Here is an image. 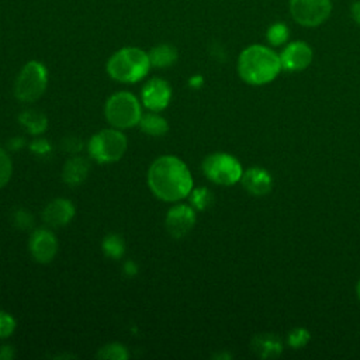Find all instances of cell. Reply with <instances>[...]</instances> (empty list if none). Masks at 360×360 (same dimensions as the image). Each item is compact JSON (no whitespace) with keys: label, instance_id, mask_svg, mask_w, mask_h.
<instances>
[{"label":"cell","instance_id":"30bf717a","mask_svg":"<svg viewBox=\"0 0 360 360\" xmlns=\"http://www.w3.org/2000/svg\"><path fill=\"white\" fill-rule=\"evenodd\" d=\"M172 97V89L163 79L153 77L148 80L142 89V101L150 111H160L166 108Z\"/></svg>","mask_w":360,"mask_h":360},{"label":"cell","instance_id":"8fae6325","mask_svg":"<svg viewBox=\"0 0 360 360\" xmlns=\"http://www.w3.org/2000/svg\"><path fill=\"white\" fill-rule=\"evenodd\" d=\"M195 224V212L186 204L174 205L166 215V228L173 238H183Z\"/></svg>","mask_w":360,"mask_h":360},{"label":"cell","instance_id":"cb8c5ba5","mask_svg":"<svg viewBox=\"0 0 360 360\" xmlns=\"http://www.w3.org/2000/svg\"><path fill=\"white\" fill-rule=\"evenodd\" d=\"M11 169L13 166L7 152L3 148H0V188L8 183L11 176Z\"/></svg>","mask_w":360,"mask_h":360},{"label":"cell","instance_id":"9c48e42d","mask_svg":"<svg viewBox=\"0 0 360 360\" xmlns=\"http://www.w3.org/2000/svg\"><path fill=\"white\" fill-rule=\"evenodd\" d=\"M278 55L281 69L285 72L305 70L314 59V51L309 44L300 39L287 42Z\"/></svg>","mask_w":360,"mask_h":360},{"label":"cell","instance_id":"d4e9b609","mask_svg":"<svg viewBox=\"0 0 360 360\" xmlns=\"http://www.w3.org/2000/svg\"><path fill=\"white\" fill-rule=\"evenodd\" d=\"M287 340H288V345L291 347L298 349V347H302V346H305L308 343L309 333L304 328H297V329H294V330H291L288 333V339Z\"/></svg>","mask_w":360,"mask_h":360},{"label":"cell","instance_id":"d6986e66","mask_svg":"<svg viewBox=\"0 0 360 360\" xmlns=\"http://www.w3.org/2000/svg\"><path fill=\"white\" fill-rule=\"evenodd\" d=\"M141 129L152 136H162L167 132V121L158 114H145L139 121Z\"/></svg>","mask_w":360,"mask_h":360},{"label":"cell","instance_id":"ac0fdd59","mask_svg":"<svg viewBox=\"0 0 360 360\" xmlns=\"http://www.w3.org/2000/svg\"><path fill=\"white\" fill-rule=\"evenodd\" d=\"M18 121L30 134H41L46 129V117L37 110H25L18 115Z\"/></svg>","mask_w":360,"mask_h":360},{"label":"cell","instance_id":"ba28073f","mask_svg":"<svg viewBox=\"0 0 360 360\" xmlns=\"http://www.w3.org/2000/svg\"><path fill=\"white\" fill-rule=\"evenodd\" d=\"M332 0H288L291 18L304 28H316L326 22L332 14Z\"/></svg>","mask_w":360,"mask_h":360},{"label":"cell","instance_id":"4316f807","mask_svg":"<svg viewBox=\"0 0 360 360\" xmlns=\"http://www.w3.org/2000/svg\"><path fill=\"white\" fill-rule=\"evenodd\" d=\"M349 11H350V17L354 21V24H357L360 27V0H354L350 4Z\"/></svg>","mask_w":360,"mask_h":360},{"label":"cell","instance_id":"8992f818","mask_svg":"<svg viewBox=\"0 0 360 360\" xmlns=\"http://www.w3.org/2000/svg\"><path fill=\"white\" fill-rule=\"evenodd\" d=\"M89 155L98 163L120 160L127 150V138L118 129H103L89 141Z\"/></svg>","mask_w":360,"mask_h":360},{"label":"cell","instance_id":"83f0119b","mask_svg":"<svg viewBox=\"0 0 360 360\" xmlns=\"http://www.w3.org/2000/svg\"><path fill=\"white\" fill-rule=\"evenodd\" d=\"M31 149L38 152V153H42V152H46L49 150V145L45 142V141H37L31 145Z\"/></svg>","mask_w":360,"mask_h":360},{"label":"cell","instance_id":"9a60e30c","mask_svg":"<svg viewBox=\"0 0 360 360\" xmlns=\"http://www.w3.org/2000/svg\"><path fill=\"white\" fill-rule=\"evenodd\" d=\"M252 352L262 359H273L281 354L283 345L278 336L273 333H260L250 340Z\"/></svg>","mask_w":360,"mask_h":360},{"label":"cell","instance_id":"7c38bea8","mask_svg":"<svg viewBox=\"0 0 360 360\" xmlns=\"http://www.w3.org/2000/svg\"><path fill=\"white\" fill-rule=\"evenodd\" d=\"M28 249L37 262L49 263L55 257L58 242L52 232L46 229H37L28 240Z\"/></svg>","mask_w":360,"mask_h":360},{"label":"cell","instance_id":"44dd1931","mask_svg":"<svg viewBox=\"0 0 360 360\" xmlns=\"http://www.w3.org/2000/svg\"><path fill=\"white\" fill-rule=\"evenodd\" d=\"M124 240L121 239L120 235H108L103 240V250L104 255L111 257V259H118L124 253Z\"/></svg>","mask_w":360,"mask_h":360},{"label":"cell","instance_id":"7a4b0ae2","mask_svg":"<svg viewBox=\"0 0 360 360\" xmlns=\"http://www.w3.org/2000/svg\"><path fill=\"white\" fill-rule=\"evenodd\" d=\"M239 77L252 86H263L273 82L281 69L280 55L270 46L252 44L238 56L236 63Z\"/></svg>","mask_w":360,"mask_h":360},{"label":"cell","instance_id":"7402d4cb","mask_svg":"<svg viewBox=\"0 0 360 360\" xmlns=\"http://www.w3.org/2000/svg\"><path fill=\"white\" fill-rule=\"evenodd\" d=\"M128 352L127 349L120 345V343H110L105 345L104 347H101L97 352V357L98 359H110V360H125L128 359Z\"/></svg>","mask_w":360,"mask_h":360},{"label":"cell","instance_id":"5b68a950","mask_svg":"<svg viewBox=\"0 0 360 360\" xmlns=\"http://www.w3.org/2000/svg\"><path fill=\"white\" fill-rule=\"evenodd\" d=\"M107 121L114 128H131L139 124L142 111L136 97L128 91L112 94L104 107Z\"/></svg>","mask_w":360,"mask_h":360},{"label":"cell","instance_id":"3957f363","mask_svg":"<svg viewBox=\"0 0 360 360\" xmlns=\"http://www.w3.org/2000/svg\"><path fill=\"white\" fill-rule=\"evenodd\" d=\"M150 66L148 52L135 46H127L110 56L107 72L117 82L135 83L148 75Z\"/></svg>","mask_w":360,"mask_h":360},{"label":"cell","instance_id":"ffe728a7","mask_svg":"<svg viewBox=\"0 0 360 360\" xmlns=\"http://www.w3.org/2000/svg\"><path fill=\"white\" fill-rule=\"evenodd\" d=\"M290 39V28L283 21L271 22L266 30V41L270 46L285 45Z\"/></svg>","mask_w":360,"mask_h":360},{"label":"cell","instance_id":"484cf974","mask_svg":"<svg viewBox=\"0 0 360 360\" xmlns=\"http://www.w3.org/2000/svg\"><path fill=\"white\" fill-rule=\"evenodd\" d=\"M15 329V319L4 312V311H0V339H4L7 336H10Z\"/></svg>","mask_w":360,"mask_h":360},{"label":"cell","instance_id":"f1b7e54d","mask_svg":"<svg viewBox=\"0 0 360 360\" xmlns=\"http://www.w3.org/2000/svg\"><path fill=\"white\" fill-rule=\"evenodd\" d=\"M356 294H357V298L360 300V278L357 281V285H356Z\"/></svg>","mask_w":360,"mask_h":360},{"label":"cell","instance_id":"6da1fadb","mask_svg":"<svg viewBox=\"0 0 360 360\" xmlns=\"http://www.w3.org/2000/svg\"><path fill=\"white\" fill-rule=\"evenodd\" d=\"M148 184L152 193L163 201H179L193 190L188 167L176 156H160L149 167Z\"/></svg>","mask_w":360,"mask_h":360},{"label":"cell","instance_id":"2e32d148","mask_svg":"<svg viewBox=\"0 0 360 360\" xmlns=\"http://www.w3.org/2000/svg\"><path fill=\"white\" fill-rule=\"evenodd\" d=\"M89 173V162L83 158H70L63 167V180L70 186L83 183Z\"/></svg>","mask_w":360,"mask_h":360},{"label":"cell","instance_id":"4fadbf2b","mask_svg":"<svg viewBox=\"0 0 360 360\" xmlns=\"http://www.w3.org/2000/svg\"><path fill=\"white\" fill-rule=\"evenodd\" d=\"M240 183L243 188L253 195H264L271 190V176L262 167H250L242 173Z\"/></svg>","mask_w":360,"mask_h":360},{"label":"cell","instance_id":"5bb4252c","mask_svg":"<svg viewBox=\"0 0 360 360\" xmlns=\"http://www.w3.org/2000/svg\"><path fill=\"white\" fill-rule=\"evenodd\" d=\"M73 215H75L73 204L66 198H56L45 207L42 218L48 225L63 226L70 222Z\"/></svg>","mask_w":360,"mask_h":360},{"label":"cell","instance_id":"277c9868","mask_svg":"<svg viewBox=\"0 0 360 360\" xmlns=\"http://www.w3.org/2000/svg\"><path fill=\"white\" fill-rule=\"evenodd\" d=\"M48 84V70L38 60L27 62L14 83V96L22 103L38 100Z\"/></svg>","mask_w":360,"mask_h":360},{"label":"cell","instance_id":"e0dca14e","mask_svg":"<svg viewBox=\"0 0 360 360\" xmlns=\"http://www.w3.org/2000/svg\"><path fill=\"white\" fill-rule=\"evenodd\" d=\"M150 65L155 68H169L177 60V49L170 44H159L149 52Z\"/></svg>","mask_w":360,"mask_h":360},{"label":"cell","instance_id":"603a6c76","mask_svg":"<svg viewBox=\"0 0 360 360\" xmlns=\"http://www.w3.org/2000/svg\"><path fill=\"white\" fill-rule=\"evenodd\" d=\"M190 201H191L194 208H197V210H207L212 204L214 197H212V194L210 193L208 188L200 187V188L191 190Z\"/></svg>","mask_w":360,"mask_h":360},{"label":"cell","instance_id":"52a82bcc","mask_svg":"<svg viewBox=\"0 0 360 360\" xmlns=\"http://www.w3.org/2000/svg\"><path fill=\"white\" fill-rule=\"evenodd\" d=\"M202 172L207 179L219 186H232L240 181L243 173L239 160L224 152L208 155L202 160Z\"/></svg>","mask_w":360,"mask_h":360}]
</instances>
